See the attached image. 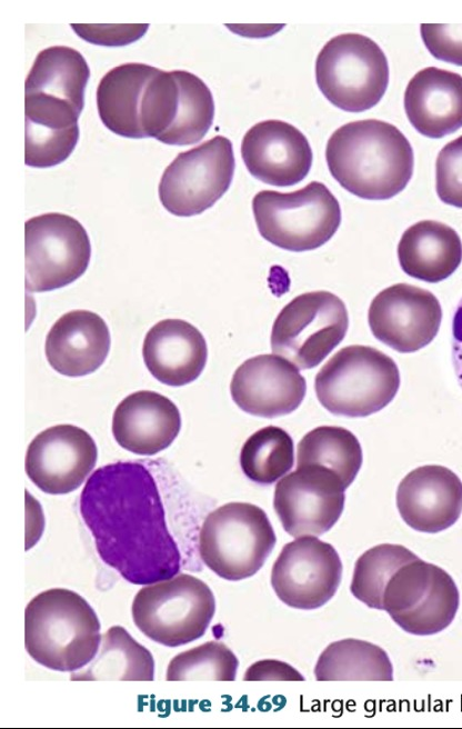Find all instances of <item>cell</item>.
Segmentation results:
<instances>
[{
	"instance_id": "29",
	"label": "cell",
	"mask_w": 462,
	"mask_h": 729,
	"mask_svg": "<svg viewBox=\"0 0 462 729\" xmlns=\"http://www.w3.org/2000/svg\"><path fill=\"white\" fill-rule=\"evenodd\" d=\"M303 465H319L332 470L348 488L362 466V448L350 430L320 426L299 441L297 467Z\"/></svg>"
},
{
	"instance_id": "12",
	"label": "cell",
	"mask_w": 462,
	"mask_h": 729,
	"mask_svg": "<svg viewBox=\"0 0 462 729\" xmlns=\"http://www.w3.org/2000/svg\"><path fill=\"white\" fill-rule=\"evenodd\" d=\"M234 167L231 141L215 136L179 153L165 168L159 183L160 201L178 217L202 213L227 192Z\"/></svg>"
},
{
	"instance_id": "36",
	"label": "cell",
	"mask_w": 462,
	"mask_h": 729,
	"mask_svg": "<svg viewBox=\"0 0 462 729\" xmlns=\"http://www.w3.org/2000/svg\"><path fill=\"white\" fill-rule=\"evenodd\" d=\"M148 23L138 24H84L72 23L73 31L83 40L100 46H125L139 40L147 32Z\"/></svg>"
},
{
	"instance_id": "20",
	"label": "cell",
	"mask_w": 462,
	"mask_h": 729,
	"mask_svg": "<svg viewBox=\"0 0 462 729\" xmlns=\"http://www.w3.org/2000/svg\"><path fill=\"white\" fill-rule=\"evenodd\" d=\"M181 428L178 407L155 391L127 396L116 408L112 433L125 450L151 456L168 448Z\"/></svg>"
},
{
	"instance_id": "10",
	"label": "cell",
	"mask_w": 462,
	"mask_h": 729,
	"mask_svg": "<svg viewBox=\"0 0 462 729\" xmlns=\"http://www.w3.org/2000/svg\"><path fill=\"white\" fill-rule=\"evenodd\" d=\"M459 603L453 578L420 558L395 571L383 592V610L404 631L418 636L434 635L449 627Z\"/></svg>"
},
{
	"instance_id": "21",
	"label": "cell",
	"mask_w": 462,
	"mask_h": 729,
	"mask_svg": "<svg viewBox=\"0 0 462 729\" xmlns=\"http://www.w3.org/2000/svg\"><path fill=\"white\" fill-rule=\"evenodd\" d=\"M142 356L157 380L180 387L201 375L208 348L204 337L193 324L182 319H164L147 332Z\"/></svg>"
},
{
	"instance_id": "2",
	"label": "cell",
	"mask_w": 462,
	"mask_h": 729,
	"mask_svg": "<svg viewBox=\"0 0 462 729\" xmlns=\"http://www.w3.org/2000/svg\"><path fill=\"white\" fill-rule=\"evenodd\" d=\"M325 159L332 177L352 194L385 200L400 193L413 173V150L393 124L364 119L345 123L329 138Z\"/></svg>"
},
{
	"instance_id": "4",
	"label": "cell",
	"mask_w": 462,
	"mask_h": 729,
	"mask_svg": "<svg viewBox=\"0 0 462 729\" xmlns=\"http://www.w3.org/2000/svg\"><path fill=\"white\" fill-rule=\"evenodd\" d=\"M399 387L400 372L394 360L362 344L340 349L314 379L319 402L329 412L349 418L382 410L394 399Z\"/></svg>"
},
{
	"instance_id": "31",
	"label": "cell",
	"mask_w": 462,
	"mask_h": 729,
	"mask_svg": "<svg viewBox=\"0 0 462 729\" xmlns=\"http://www.w3.org/2000/svg\"><path fill=\"white\" fill-rule=\"evenodd\" d=\"M293 463V440L277 426H268L252 433L240 452L243 473L259 485L275 482L291 470Z\"/></svg>"
},
{
	"instance_id": "15",
	"label": "cell",
	"mask_w": 462,
	"mask_h": 729,
	"mask_svg": "<svg viewBox=\"0 0 462 729\" xmlns=\"http://www.w3.org/2000/svg\"><path fill=\"white\" fill-rule=\"evenodd\" d=\"M442 309L429 290L409 283H395L371 301L368 321L372 334L402 353L428 346L438 334Z\"/></svg>"
},
{
	"instance_id": "8",
	"label": "cell",
	"mask_w": 462,
	"mask_h": 729,
	"mask_svg": "<svg viewBox=\"0 0 462 729\" xmlns=\"http://www.w3.org/2000/svg\"><path fill=\"white\" fill-rule=\"evenodd\" d=\"M317 84L335 107L362 112L384 96L389 82L388 60L376 42L359 33L330 39L315 61Z\"/></svg>"
},
{
	"instance_id": "16",
	"label": "cell",
	"mask_w": 462,
	"mask_h": 729,
	"mask_svg": "<svg viewBox=\"0 0 462 729\" xmlns=\"http://www.w3.org/2000/svg\"><path fill=\"white\" fill-rule=\"evenodd\" d=\"M97 458L96 442L86 430L58 425L41 431L30 442L26 472L47 493H69L83 483Z\"/></svg>"
},
{
	"instance_id": "9",
	"label": "cell",
	"mask_w": 462,
	"mask_h": 729,
	"mask_svg": "<svg viewBox=\"0 0 462 729\" xmlns=\"http://www.w3.org/2000/svg\"><path fill=\"white\" fill-rule=\"evenodd\" d=\"M348 328V310L337 294L325 290L305 292L277 316L271 349L299 369H311L343 340Z\"/></svg>"
},
{
	"instance_id": "38",
	"label": "cell",
	"mask_w": 462,
	"mask_h": 729,
	"mask_svg": "<svg viewBox=\"0 0 462 729\" xmlns=\"http://www.w3.org/2000/svg\"><path fill=\"white\" fill-rule=\"evenodd\" d=\"M452 360L459 383L462 387V300L452 321Z\"/></svg>"
},
{
	"instance_id": "26",
	"label": "cell",
	"mask_w": 462,
	"mask_h": 729,
	"mask_svg": "<svg viewBox=\"0 0 462 729\" xmlns=\"http://www.w3.org/2000/svg\"><path fill=\"white\" fill-rule=\"evenodd\" d=\"M89 77V66L79 51L64 46L49 47L38 53L26 79L24 93L63 101L81 113Z\"/></svg>"
},
{
	"instance_id": "24",
	"label": "cell",
	"mask_w": 462,
	"mask_h": 729,
	"mask_svg": "<svg viewBox=\"0 0 462 729\" xmlns=\"http://www.w3.org/2000/svg\"><path fill=\"white\" fill-rule=\"evenodd\" d=\"M401 269L410 277L436 283L449 278L462 261V242L450 226L422 220L409 227L398 244Z\"/></svg>"
},
{
	"instance_id": "30",
	"label": "cell",
	"mask_w": 462,
	"mask_h": 729,
	"mask_svg": "<svg viewBox=\"0 0 462 729\" xmlns=\"http://www.w3.org/2000/svg\"><path fill=\"white\" fill-rule=\"evenodd\" d=\"M174 74L179 84L174 119L158 140L185 146L200 141L209 131L214 102L210 89L198 76L185 70H174Z\"/></svg>"
},
{
	"instance_id": "7",
	"label": "cell",
	"mask_w": 462,
	"mask_h": 729,
	"mask_svg": "<svg viewBox=\"0 0 462 729\" xmlns=\"http://www.w3.org/2000/svg\"><path fill=\"white\" fill-rule=\"evenodd\" d=\"M215 611L209 586L179 573L141 588L132 602L135 626L151 640L178 647L202 637Z\"/></svg>"
},
{
	"instance_id": "32",
	"label": "cell",
	"mask_w": 462,
	"mask_h": 729,
	"mask_svg": "<svg viewBox=\"0 0 462 729\" xmlns=\"http://www.w3.org/2000/svg\"><path fill=\"white\" fill-rule=\"evenodd\" d=\"M419 557L402 545L381 543L368 549L355 561L350 590L370 608L383 610V592L402 566Z\"/></svg>"
},
{
	"instance_id": "14",
	"label": "cell",
	"mask_w": 462,
	"mask_h": 729,
	"mask_svg": "<svg viewBox=\"0 0 462 729\" xmlns=\"http://www.w3.org/2000/svg\"><path fill=\"white\" fill-rule=\"evenodd\" d=\"M342 562L329 543L315 536H303L283 546L271 571L278 598L295 609H317L337 592Z\"/></svg>"
},
{
	"instance_id": "19",
	"label": "cell",
	"mask_w": 462,
	"mask_h": 729,
	"mask_svg": "<svg viewBox=\"0 0 462 729\" xmlns=\"http://www.w3.org/2000/svg\"><path fill=\"white\" fill-rule=\"evenodd\" d=\"M396 507L412 529L440 532L454 525L462 512V481L443 466L418 467L399 483Z\"/></svg>"
},
{
	"instance_id": "27",
	"label": "cell",
	"mask_w": 462,
	"mask_h": 729,
	"mask_svg": "<svg viewBox=\"0 0 462 729\" xmlns=\"http://www.w3.org/2000/svg\"><path fill=\"white\" fill-rule=\"evenodd\" d=\"M154 660L151 652L137 642L121 626H112L101 635L98 653L88 667L73 672L70 680L152 681Z\"/></svg>"
},
{
	"instance_id": "28",
	"label": "cell",
	"mask_w": 462,
	"mask_h": 729,
	"mask_svg": "<svg viewBox=\"0 0 462 729\" xmlns=\"http://www.w3.org/2000/svg\"><path fill=\"white\" fill-rule=\"evenodd\" d=\"M318 681L393 680L388 653L379 646L353 638L330 643L314 667Z\"/></svg>"
},
{
	"instance_id": "18",
	"label": "cell",
	"mask_w": 462,
	"mask_h": 729,
	"mask_svg": "<svg viewBox=\"0 0 462 729\" xmlns=\"http://www.w3.org/2000/svg\"><path fill=\"white\" fill-rule=\"evenodd\" d=\"M241 156L254 178L275 187L302 181L313 159L307 137L294 126L277 119L258 122L247 131Z\"/></svg>"
},
{
	"instance_id": "25",
	"label": "cell",
	"mask_w": 462,
	"mask_h": 729,
	"mask_svg": "<svg viewBox=\"0 0 462 729\" xmlns=\"http://www.w3.org/2000/svg\"><path fill=\"white\" fill-rule=\"evenodd\" d=\"M160 69L130 62L108 71L98 86L97 104L102 123L121 137L144 138L140 114L145 88Z\"/></svg>"
},
{
	"instance_id": "5",
	"label": "cell",
	"mask_w": 462,
	"mask_h": 729,
	"mask_svg": "<svg viewBox=\"0 0 462 729\" xmlns=\"http://www.w3.org/2000/svg\"><path fill=\"white\" fill-rule=\"evenodd\" d=\"M252 211L267 241L295 252L323 246L341 223L338 199L319 181L288 193L262 190L252 199Z\"/></svg>"
},
{
	"instance_id": "6",
	"label": "cell",
	"mask_w": 462,
	"mask_h": 729,
	"mask_svg": "<svg viewBox=\"0 0 462 729\" xmlns=\"http://www.w3.org/2000/svg\"><path fill=\"white\" fill-rule=\"evenodd\" d=\"M275 542L263 509L249 502H229L204 519L199 532V553L219 577L237 581L258 572Z\"/></svg>"
},
{
	"instance_id": "11",
	"label": "cell",
	"mask_w": 462,
	"mask_h": 729,
	"mask_svg": "<svg viewBox=\"0 0 462 729\" xmlns=\"http://www.w3.org/2000/svg\"><path fill=\"white\" fill-rule=\"evenodd\" d=\"M26 288L51 291L70 284L87 270L91 246L83 226L59 212L33 217L24 223Z\"/></svg>"
},
{
	"instance_id": "23",
	"label": "cell",
	"mask_w": 462,
	"mask_h": 729,
	"mask_svg": "<svg viewBox=\"0 0 462 729\" xmlns=\"http://www.w3.org/2000/svg\"><path fill=\"white\" fill-rule=\"evenodd\" d=\"M410 123L421 134L439 139L462 127V76L426 67L415 73L404 92Z\"/></svg>"
},
{
	"instance_id": "22",
	"label": "cell",
	"mask_w": 462,
	"mask_h": 729,
	"mask_svg": "<svg viewBox=\"0 0 462 729\" xmlns=\"http://www.w3.org/2000/svg\"><path fill=\"white\" fill-rule=\"evenodd\" d=\"M111 344L104 320L89 310H72L60 317L46 339L49 364L67 377L94 372L106 360Z\"/></svg>"
},
{
	"instance_id": "3",
	"label": "cell",
	"mask_w": 462,
	"mask_h": 729,
	"mask_svg": "<svg viewBox=\"0 0 462 729\" xmlns=\"http://www.w3.org/2000/svg\"><path fill=\"white\" fill-rule=\"evenodd\" d=\"M100 621L79 593L52 588L38 593L24 610V646L46 668L74 671L87 666L101 643Z\"/></svg>"
},
{
	"instance_id": "13",
	"label": "cell",
	"mask_w": 462,
	"mask_h": 729,
	"mask_svg": "<svg viewBox=\"0 0 462 729\" xmlns=\"http://www.w3.org/2000/svg\"><path fill=\"white\" fill-rule=\"evenodd\" d=\"M341 479L319 465L298 466L275 486L273 507L283 529L292 537L321 536L343 512Z\"/></svg>"
},
{
	"instance_id": "1",
	"label": "cell",
	"mask_w": 462,
	"mask_h": 729,
	"mask_svg": "<svg viewBox=\"0 0 462 729\" xmlns=\"http://www.w3.org/2000/svg\"><path fill=\"white\" fill-rule=\"evenodd\" d=\"M79 508L100 558L127 581L147 586L180 571L181 555L144 465L118 461L98 468L82 489Z\"/></svg>"
},
{
	"instance_id": "33",
	"label": "cell",
	"mask_w": 462,
	"mask_h": 729,
	"mask_svg": "<svg viewBox=\"0 0 462 729\" xmlns=\"http://www.w3.org/2000/svg\"><path fill=\"white\" fill-rule=\"evenodd\" d=\"M238 658L224 643L209 641L174 656L167 668L168 681H233Z\"/></svg>"
},
{
	"instance_id": "17",
	"label": "cell",
	"mask_w": 462,
	"mask_h": 729,
	"mask_svg": "<svg viewBox=\"0 0 462 729\" xmlns=\"http://www.w3.org/2000/svg\"><path fill=\"white\" fill-rule=\"evenodd\" d=\"M307 383L299 368L272 353L245 360L234 371L230 392L247 413L277 418L297 410L305 397Z\"/></svg>"
},
{
	"instance_id": "34",
	"label": "cell",
	"mask_w": 462,
	"mask_h": 729,
	"mask_svg": "<svg viewBox=\"0 0 462 729\" xmlns=\"http://www.w3.org/2000/svg\"><path fill=\"white\" fill-rule=\"evenodd\" d=\"M435 189L441 201L462 208V136L446 143L439 152Z\"/></svg>"
},
{
	"instance_id": "35",
	"label": "cell",
	"mask_w": 462,
	"mask_h": 729,
	"mask_svg": "<svg viewBox=\"0 0 462 729\" xmlns=\"http://www.w3.org/2000/svg\"><path fill=\"white\" fill-rule=\"evenodd\" d=\"M421 37L434 58L462 66V24L422 23Z\"/></svg>"
},
{
	"instance_id": "37",
	"label": "cell",
	"mask_w": 462,
	"mask_h": 729,
	"mask_svg": "<svg viewBox=\"0 0 462 729\" xmlns=\"http://www.w3.org/2000/svg\"><path fill=\"white\" fill-rule=\"evenodd\" d=\"M244 681H303L304 677L291 665L265 659L252 663L245 671Z\"/></svg>"
}]
</instances>
